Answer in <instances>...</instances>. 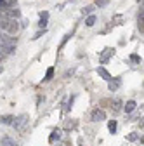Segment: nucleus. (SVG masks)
I'll use <instances>...</instances> for the list:
<instances>
[{
	"mask_svg": "<svg viewBox=\"0 0 144 146\" xmlns=\"http://www.w3.org/2000/svg\"><path fill=\"white\" fill-rule=\"evenodd\" d=\"M16 131H24V127L28 125V115H19V117H16L11 123Z\"/></svg>",
	"mask_w": 144,
	"mask_h": 146,
	"instance_id": "f257e3e1",
	"label": "nucleus"
},
{
	"mask_svg": "<svg viewBox=\"0 0 144 146\" xmlns=\"http://www.w3.org/2000/svg\"><path fill=\"white\" fill-rule=\"evenodd\" d=\"M113 52H115L113 49H110V47H106V49H104V50L101 52V56H99V61H101L102 64H106L108 61H110V58L113 56Z\"/></svg>",
	"mask_w": 144,
	"mask_h": 146,
	"instance_id": "f03ea898",
	"label": "nucleus"
},
{
	"mask_svg": "<svg viewBox=\"0 0 144 146\" xmlns=\"http://www.w3.org/2000/svg\"><path fill=\"white\" fill-rule=\"evenodd\" d=\"M90 118L94 120V122H102V120H106V113L102 111V110H94L92 111V115H90Z\"/></svg>",
	"mask_w": 144,
	"mask_h": 146,
	"instance_id": "7ed1b4c3",
	"label": "nucleus"
},
{
	"mask_svg": "<svg viewBox=\"0 0 144 146\" xmlns=\"http://www.w3.org/2000/svg\"><path fill=\"white\" fill-rule=\"evenodd\" d=\"M17 30H19V25H17V21H16V19L7 21V25H5V31H9V33H16Z\"/></svg>",
	"mask_w": 144,
	"mask_h": 146,
	"instance_id": "20e7f679",
	"label": "nucleus"
},
{
	"mask_svg": "<svg viewBox=\"0 0 144 146\" xmlns=\"http://www.w3.org/2000/svg\"><path fill=\"white\" fill-rule=\"evenodd\" d=\"M120 85H122V80H120V78H111V80H108V89H110V90H116Z\"/></svg>",
	"mask_w": 144,
	"mask_h": 146,
	"instance_id": "39448f33",
	"label": "nucleus"
},
{
	"mask_svg": "<svg viewBox=\"0 0 144 146\" xmlns=\"http://www.w3.org/2000/svg\"><path fill=\"white\" fill-rule=\"evenodd\" d=\"M97 73H99V77H102V78H104L106 82L113 78V77H111V75H110V73H108V71H106V70H104L102 66H99V68H97Z\"/></svg>",
	"mask_w": 144,
	"mask_h": 146,
	"instance_id": "423d86ee",
	"label": "nucleus"
},
{
	"mask_svg": "<svg viewBox=\"0 0 144 146\" xmlns=\"http://www.w3.org/2000/svg\"><path fill=\"white\" fill-rule=\"evenodd\" d=\"M0 144H2V146H17L16 141H12L9 136H4L2 139H0Z\"/></svg>",
	"mask_w": 144,
	"mask_h": 146,
	"instance_id": "0eeeda50",
	"label": "nucleus"
},
{
	"mask_svg": "<svg viewBox=\"0 0 144 146\" xmlns=\"http://www.w3.org/2000/svg\"><path fill=\"white\" fill-rule=\"evenodd\" d=\"M135 101H127V104H125L123 106V110H125V113H132L134 111V110H135Z\"/></svg>",
	"mask_w": 144,
	"mask_h": 146,
	"instance_id": "6e6552de",
	"label": "nucleus"
},
{
	"mask_svg": "<svg viewBox=\"0 0 144 146\" xmlns=\"http://www.w3.org/2000/svg\"><path fill=\"white\" fill-rule=\"evenodd\" d=\"M12 120H14V117H11V115H4V117H0V123H4V125H11V123H12Z\"/></svg>",
	"mask_w": 144,
	"mask_h": 146,
	"instance_id": "1a4fd4ad",
	"label": "nucleus"
},
{
	"mask_svg": "<svg viewBox=\"0 0 144 146\" xmlns=\"http://www.w3.org/2000/svg\"><path fill=\"white\" fill-rule=\"evenodd\" d=\"M116 127H118V125H116V120H110V122H108V129H110L111 134L116 132Z\"/></svg>",
	"mask_w": 144,
	"mask_h": 146,
	"instance_id": "9d476101",
	"label": "nucleus"
},
{
	"mask_svg": "<svg viewBox=\"0 0 144 146\" xmlns=\"http://www.w3.org/2000/svg\"><path fill=\"white\" fill-rule=\"evenodd\" d=\"M59 137H61V131H54V132H52V136L49 137V141H50V143H54V141L59 139Z\"/></svg>",
	"mask_w": 144,
	"mask_h": 146,
	"instance_id": "9b49d317",
	"label": "nucleus"
},
{
	"mask_svg": "<svg viewBox=\"0 0 144 146\" xmlns=\"http://www.w3.org/2000/svg\"><path fill=\"white\" fill-rule=\"evenodd\" d=\"M85 25L87 26H94L96 25V16H89L87 19H85Z\"/></svg>",
	"mask_w": 144,
	"mask_h": 146,
	"instance_id": "f8f14e48",
	"label": "nucleus"
},
{
	"mask_svg": "<svg viewBox=\"0 0 144 146\" xmlns=\"http://www.w3.org/2000/svg\"><path fill=\"white\" fill-rule=\"evenodd\" d=\"M52 77H54V68L50 66V68L47 70V73H45V78H44V80H45V82H49V80H50Z\"/></svg>",
	"mask_w": 144,
	"mask_h": 146,
	"instance_id": "ddd939ff",
	"label": "nucleus"
},
{
	"mask_svg": "<svg viewBox=\"0 0 144 146\" xmlns=\"http://www.w3.org/2000/svg\"><path fill=\"white\" fill-rule=\"evenodd\" d=\"M113 110H115V111H120V110H122V101H120V99H115V103H113Z\"/></svg>",
	"mask_w": 144,
	"mask_h": 146,
	"instance_id": "4468645a",
	"label": "nucleus"
},
{
	"mask_svg": "<svg viewBox=\"0 0 144 146\" xmlns=\"http://www.w3.org/2000/svg\"><path fill=\"white\" fill-rule=\"evenodd\" d=\"M38 26L45 30V26H47V17H40V21H38Z\"/></svg>",
	"mask_w": 144,
	"mask_h": 146,
	"instance_id": "2eb2a0df",
	"label": "nucleus"
},
{
	"mask_svg": "<svg viewBox=\"0 0 144 146\" xmlns=\"http://www.w3.org/2000/svg\"><path fill=\"white\" fill-rule=\"evenodd\" d=\"M108 2H110V0H96V5H99V7H101V5H106Z\"/></svg>",
	"mask_w": 144,
	"mask_h": 146,
	"instance_id": "dca6fc26",
	"label": "nucleus"
},
{
	"mask_svg": "<svg viewBox=\"0 0 144 146\" xmlns=\"http://www.w3.org/2000/svg\"><path fill=\"white\" fill-rule=\"evenodd\" d=\"M92 11H94V5H89V7H85V9H83V12H85V14H90Z\"/></svg>",
	"mask_w": 144,
	"mask_h": 146,
	"instance_id": "f3484780",
	"label": "nucleus"
},
{
	"mask_svg": "<svg viewBox=\"0 0 144 146\" xmlns=\"http://www.w3.org/2000/svg\"><path fill=\"white\" fill-rule=\"evenodd\" d=\"M7 7H9V4L5 0H0V9H7Z\"/></svg>",
	"mask_w": 144,
	"mask_h": 146,
	"instance_id": "a211bd4d",
	"label": "nucleus"
},
{
	"mask_svg": "<svg viewBox=\"0 0 144 146\" xmlns=\"http://www.w3.org/2000/svg\"><path fill=\"white\" fill-rule=\"evenodd\" d=\"M127 139H129V141H137V134H134V132H132V134H129V137H127Z\"/></svg>",
	"mask_w": 144,
	"mask_h": 146,
	"instance_id": "6ab92c4d",
	"label": "nucleus"
},
{
	"mask_svg": "<svg viewBox=\"0 0 144 146\" xmlns=\"http://www.w3.org/2000/svg\"><path fill=\"white\" fill-rule=\"evenodd\" d=\"M9 16H12V17H17V16H19V11H17V9H16V11H11V12H9Z\"/></svg>",
	"mask_w": 144,
	"mask_h": 146,
	"instance_id": "aec40b11",
	"label": "nucleus"
},
{
	"mask_svg": "<svg viewBox=\"0 0 144 146\" xmlns=\"http://www.w3.org/2000/svg\"><path fill=\"white\" fill-rule=\"evenodd\" d=\"M130 59L134 61V63H139L141 59H139V56H135V54H132V56H130Z\"/></svg>",
	"mask_w": 144,
	"mask_h": 146,
	"instance_id": "412c9836",
	"label": "nucleus"
},
{
	"mask_svg": "<svg viewBox=\"0 0 144 146\" xmlns=\"http://www.w3.org/2000/svg\"><path fill=\"white\" fill-rule=\"evenodd\" d=\"M40 17H49V12H40Z\"/></svg>",
	"mask_w": 144,
	"mask_h": 146,
	"instance_id": "4be33fe9",
	"label": "nucleus"
},
{
	"mask_svg": "<svg viewBox=\"0 0 144 146\" xmlns=\"http://www.w3.org/2000/svg\"><path fill=\"white\" fill-rule=\"evenodd\" d=\"M5 2H7V4H9V5H11V4H12V2H14V0H5Z\"/></svg>",
	"mask_w": 144,
	"mask_h": 146,
	"instance_id": "5701e85b",
	"label": "nucleus"
},
{
	"mask_svg": "<svg viewBox=\"0 0 144 146\" xmlns=\"http://www.w3.org/2000/svg\"><path fill=\"white\" fill-rule=\"evenodd\" d=\"M2 70H4V68H2V66H0V73H2Z\"/></svg>",
	"mask_w": 144,
	"mask_h": 146,
	"instance_id": "b1692460",
	"label": "nucleus"
}]
</instances>
